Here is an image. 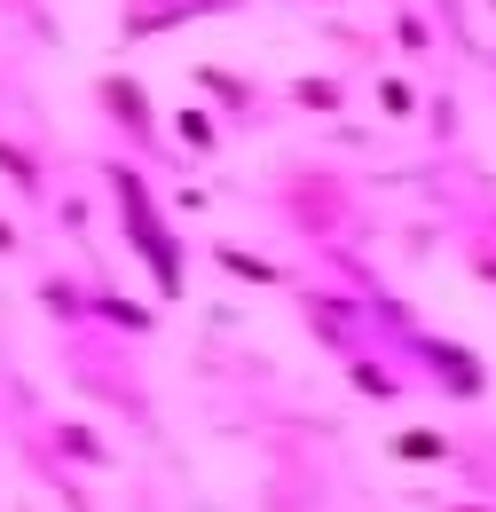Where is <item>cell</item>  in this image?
Returning <instances> with one entry per match:
<instances>
[{
  "instance_id": "cell-10",
  "label": "cell",
  "mask_w": 496,
  "mask_h": 512,
  "mask_svg": "<svg viewBox=\"0 0 496 512\" xmlns=\"http://www.w3.org/2000/svg\"><path fill=\"white\" fill-rule=\"evenodd\" d=\"M32 300H40V316H48L63 339H71V331H87V300H95V292H87V276H63V268H48V276L32 284Z\"/></svg>"
},
{
  "instance_id": "cell-11",
  "label": "cell",
  "mask_w": 496,
  "mask_h": 512,
  "mask_svg": "<svg viewBox=\"0 0 496 512\" xmlns=\"http://www.w3.org/2000/svg\"><path fill=\"white\" fill-rule=\"evenodd\" d=\"M213 268H229V276H245V284H276V292H300V276H292V268H276V260L245 253V245H221V237H213Z\"/></svg>"
},
{
  "instance_id": "cell-2",
  "label": "cell",
  "mask_w": 496,
  "mask_h": 512,
  "mask_svg": "<svg viewBox=\"0 0 496 512\" xmlns=\"http://www.w3.org/2000/svg\"><path fill=\"white\" fill-rule=\"evenodd\" d=\"M87 103H95V119L111 127L119 142V158H134L142 174H182L189 158L166 142V119H158V95L134 79V71H95V87H87Z\"/></svg>"
},
{
  "instance_id": "cell-1",
  "label": "cell",
  "mask_w": 496,
  "mask_h": 512,
  "mask_svg": "<svg viewBox=\"0 0 496 512\" xmlns=\"http://www.w3.org/2000/svg\"><path fill=\"white\" fill-rule=\"evenodd\" d=\"M95 182L111 190L119 237H126V253L150 268L158 300H182V292H189V253H182V229H174V213H166L158 182H150L134 158H95Z\"/></svg>"
},
{
  "instance_id": "cell-12",
  "label": "cell",
  "mask_w": 496,
  "mask_h": 512,
  "mask_svg": "<svg viewBox=\"0 0 496 512\" xmlns=\"http://www.w3.org/2000/svg\"><path fill=\"white\" fill-rule=\"evenodd\" d=\"M284 103H292V111H315V119H331V111H347V79H331V71H300V79L284 87Z\"/></svg>"
},
{
  "instance_id": "cell-19",
  "label": "cell",
  "mask_w": 496,
  "mask_h": 512,
  "mask_svg": "<svg viewBox=\"0 0 496 512\" xmlns=\"http://www.w3.org/2000/svg\"><path fill=\"white\" fill-rule=\"evenodd\" d=\"M394 40H402V56H426V48H434V24H426L418 8H402V16H394Z\"/></svg>"
},
{
  "instance_id": "cell-18",
  "label": "cell",
  "mask_w": 496,
  "mask_h": 512,
  "mask_svg": "<svg viewBox=\"0 0 496 512\" xmlns=\"http://www.w3.org/2000/svg\"><path fill=\"white\" fill-rule=\"evenodd\" d=\"M378 111H386V119H418V87H410V79H402V71H378Z\"/></svg>"
},
{
  "instance_id": "cell-15",
  "label": "cell",
  "mask_w": 496,
  "mask_h": 512,
  "mask_svg": "<svg viewBox=\"0 0 496 512\" xmlns=\"http://www.w3.org/2000/svg\"><path fill=\"white\" fill-rule=\"evenodd\" d=\"M347 379L363 386L371 402H402V394H410V379H402V371H386L378 355H347Z\"/></svg>"
},
{
  "instance_id": "cell-21",
  "label": "cell",
  "mask_w": 496,
  "mask_h": 512,
  "mask_svg": "<svg viewBox=\"0 0 496 512\" xmlns=\"http://www.w3.org/2000/svg\"><path fill=\"white\" fill-rule=\"evenodd\" d=\"M434 512H496L489 497H434Z\"/></svg>"
},
{
  "instance_id": "cell-17",
  "label": "cell",
  "mask_w": 496,
  "mask_h": 512,
  "mask_svg": "<svg viewBox=\"0 0 496 512\" xmlns=\"http://www.w3.org/2000/svg\"><path fill=\"white\" fill-rule=\"evenodd\" d=\"M48 213H56V229L71 237V245H87V229H95V205H87V190H56V205H48Z\"/></svg>"
},
{
  "instance_id": "cell-20",
  "label": "cell",
  "mask_w": 496,
  "mask_h": 512,
  "mask_svg": "<svg viewBox=\"0 0 496 512\" xmlns=\"http://www.w3.org/2000/svg\"><path fill=\"white\" fill-rule=\"evenodd\" d=\"M24 253H32V237H24V229H16V213L0 205V260H24Z\"/></svg>"
},
{
  "instance_id": "cell-22",
  "label": "cell",
  "mask_w": 496,
  "mask_h": 512,
  "mask_svg": "<svg viewBox=\"0 0 496 512\" xmlns=\"http://www.w3.org/2000/svg\"><path fill=\"white\" fill-rule=\"evenodd\" d=\"M0 103H8V71H0Z\"/></svg>"
},
{
  "instance_id": "cell-23",
  "label": "cell",
  "mask_w": 496,
  "mask_h": 512,
  "mask_svg": "<svg viewBox=\"0 0 496 512\" xmlns=\"http://www.w3.org/2000/svg\"><path fill=\"white\" fill-rule=\"evenodd\" d=\"M16 512H32V505H16Z\"/></svg>"
},
{
  "instance_id": "cell-13",
  "label": "cell",
  "mask_w": 496,
  "mask_h": 512,
  "mask_svg": "<svg viewBox=\"0 0 496 512\" xmlns=\"http://www.w3.org/2000/svg\"><path fill=\"white\" fill-rule=\"evenodd\" d=\"M174 150H182L189 166L221 150V127H213V111H205V103H182V111H174Z\"/></svg>"
},
{
  "instance_id": "cell-8",
  "label": "cell",
  "mask_w": 496,
  "mask_h": 512,
  "mask_svg": "<svg viewBox=\"0 0 496 512\" xmlns=\"http://www.w3.org/2000/svg\"><path fill=\"white\" fill-rule=\"evenodd\" d=\"M229 8H245V0H119V40H158L189 16H229Z\"/></svg>"
},
{
  "instance_id": "cell-14",
  "label": "cell",
  "mask_w": 496,
  "mask_h": 512,
  "mask_svg": "<svg viewBox=\"0 0 496 512\" xmlns=\"http://www.w3.org/2000/svg\"><path fill=\"white\" fill-rule=\"evenodd\" d=\"M386 449H394L402 465H457V442H449V434H434V426H402Z\"/></svg>"
},
{
  "instance_id": "cell-3",
  "label": "cell",
  "mask_w": 496,
  "mask_h": 512,
  "mask_svg": "<svg viewBox=\"0 0 496 512\" xmlns=\"http://www.w3.org/2000/svg\"><path fill=\"white\" fill-rule=\"evenodd\" d=\"M63 371L79 379V394H95V410L111 402L119 418H150V410H142V379H134V339L71 331V339H63Z\"/></svg>"
},
{
  "instance_id": "cell-6",
  "label": "cell",
  "mask_w": 496,
  "mask_h": 512,
  "mask_svg": "<svg viewBox=\"0 0 496 512\" xmlns=\"http://www.w3.org/2000/svg\"><path fill=\"white\" fill-rule=\"evenodd\" d=\"M40 442H48V457H56L63 473H103V465H111L103 426H87V418H63V410H40Z\"/></svg>"
},
{
  "instance_id": "cell-9",
  "label": "cell",
  "mask_w": 496,
  "mask_h": 512,
  "mask_svg": "<svg viewBox=\"0 0 496 512\" xmlns=\"http://www.w3.org/2000/svg\"><path fill=\"white\" fill-rule=\"evenodd\" d=\"M95 300H87V331H111V339H150L158 316L142 308V300H126L119 284H87Z\"/></svg>"
},
{
  "instance_id": "cell-7",
  "label": "cell",
  "mask_w": 496,
  "mask_h": 512,
  "mask_svg": "<svg viewBox=\"0 0 496 512\" xmlns=\"http://www.w3.org/2000/svg\"><path fill=\"white\" fill-rule=\"evenodd\" d=\"M189 79H197V95H205V103H213V111H221V119H229L237 134H252L260 119H268V103H260V87H252L245 71H229V64H197Z\"/></svg>"
},
{
  "instance_id": "cell-5",
  "label": "cell",
  "mask_w": 496,
  "mask_h": 512,
  "mask_svg": "<svg viewBox=\"0 0 496 512\" xmlns=\"http://www.w3.org/2000/svg\"><path fill=\"white\" fill-rule=\"evenodd\" d=\"M0 182L16 190L24 213H48V205H56V174H48V158H40L24 134H8V119H0Z\"/></svg>"
},
{
  "instance_id": "cell-16",
  "label": "cell",
  "mask_w": 496,
  "mask_h": 512,
  "mask_svg": "<svg viewBox=\"0 0 496 512\" xmlns=\"http://www.w3.org/2000/svg\"><path fill=\"white\" fill-rule=\"evenodd\" d=\"M0 24H8V32H32V40H56L48 0H0Z\"/></svg>"
},
{
  "instance_id": "cell-4",
  "label": "cell",
  "mask_w": 496,
  "mask_h": 512,
  "mask_svg": "<svg viewBox=\"0 0 496 512\" xmlns=\"http://www.w3.org/2000/svg\"><path fill=\"white\" fill-rule=\"evenodd\" d=\"M394 355L426 379V394H441V402H481L489 394V363L465 347V339H434V331H394Z\"/></svg>"
}]
</instances>
